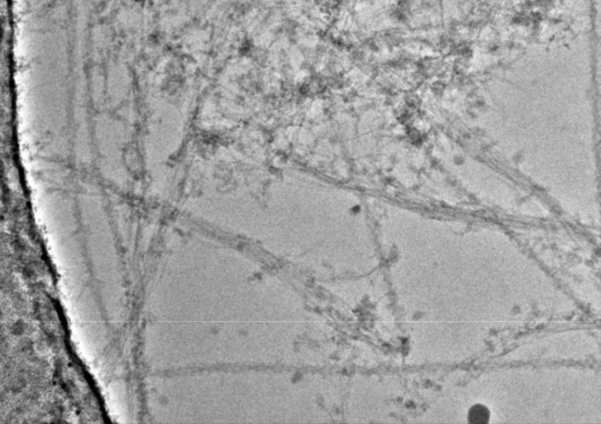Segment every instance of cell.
Listing matches in <instances>:
<instances>
[{"mask_svg": "<svg viewBox=\"0 0 601 424\" xmlns=\"http://www.w3.org/2000/svg\"><path fill=\"white\" fill-rule=\"evenodd\" d=\"M490 419V412L483 405L476 404L473 406L469 413V422L474 423H486Z\"/></svg>", "mask_w": 601, "mask_h": 424, "instance_id": "1", "label": "cell"}]
</instances>
